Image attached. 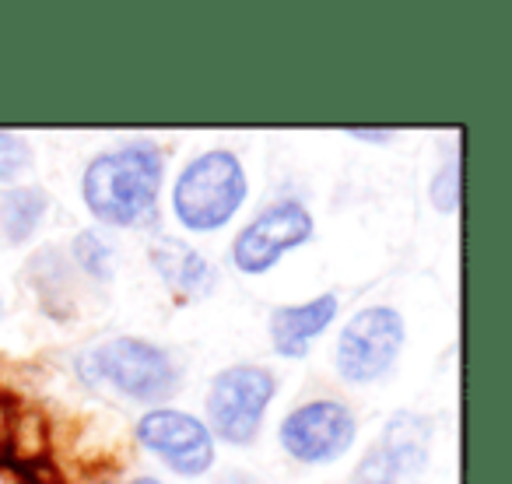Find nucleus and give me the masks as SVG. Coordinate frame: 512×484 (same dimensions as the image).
Masks as SVG:
<instances>
[{
    "mask_svg": "<svg viewBox=\"0 0 512 484\" xmlns=\"http://www.w3.org/2000/svg\"><path fill=\"white\" fill-rule=\"evenodd\" d=\"M162 183V155L155 144L134 141L106 151L85 169V204L106 225H137L155 211Z\"/></svg>",
    "mask_w": 512,
    "mask_h": 484,
    "instance_id": "nucleus-1",
    "label": "nucleus"
},
{
    "mask_svg": "<svg viewBox=\"0 0 512 484\" xmlns=\"http://www.w3.org/2000/svg\"><path fill=\"white\" fill-rule=\"evenodd\" d=\"M78 372L85 383H109L130 400H165L179 386V369L162 348L137 337H113L78 355Z\"/></svg>",
    "mask_w": 512,
    "mask_h": 484,
    "instance_id": "nucleus-2",
    "label": "nucleus"
},
{
    "mask_svg": "<svg viewBox=\"0 0 512 484\" xmlns=\"http://www.w3.org/2000/svg\"><path fill=\"white\" fill-rule=\"evenodd\" d=\"M242 200H246V176L232 151H207L193 158L172 190L176 218L193 232L221 228L239 211Z\"/></svg>",
    "mask_w": 512,
    "mask_h": 484,
    "instance_id": "nucleus-3",
    "label": "nucleus"
},
{
    "mask_svg": "<svg viewBox=\"0 0 512 484\" xmlns=\"http://www.w3.org/2000/svg\"><path fill=\"white\" fill-rule=\"evenodd\" d=\"M404 344V320L397 309H362L337 341V372L351 383H372L393 369Z\"/></svg>",
    "mask_w": 512,
    "mask_h": 484,
    "instance_id": "nucleus-4",
    "label": "nucleus"
},
{
    "mask_svg": "<svg viewBox=\"0 0 512 484\" xmlns=\"http://www.w3.org/2000/svg\"><path fill=\"white\" fill-rule=\"evenodd\" d=\"M274 397V379L267 369L256 365H235L225 369L211 383L207 397V414L221 439L228 442H249L264 421V411Z\"/></svg>",
    "mask_w": 512,
    "mask_h": 484,
    "instance_id": "nucleus-5",
    "label": "nucleus"
},
{
    "mask_svg": "<svg viewBox=\"0 0 512 484\" xmlns=\"http://www.w3.org/2000/svg\"><path fill=\"white\" fill-rule=\"evenodd\" d=\"M309 235H313V214L299 200H278L239 232L232 246V264L246 274H264Z\"/></svg>",
    "mask_w": 512,
    "mask_h": 484,
    "instance_id": "nucleus-6",
    "label": "nucleus"
},
{
    "mask_svg": "<svg viewBox=\"0 0 512 484\" xmlns=\"http://www.w3.org/2000/svg\"><path fill=\"white\" fill-rule=\"evenodd\" d=\"M355 442V418L337 400H313L281 425V446L302 463H330Z\"/></svg>",
    "mask_w": 512,
    "mask_h": 484,
    "instance_id": "nucleus-7",
    "label": "nucleus"
},
{
    "mask_svg": "<svg viewBox=\"0 0 512 484\" xmlns=\"http://www.w3.org/2000/svg\"><path fill=\"white\" fill-rule=\"evenodd\" d=\"M428 446H432V425L421 414H393L376 449H369V456L358 463L355 484H397L400 477L418 474L428 463Z\"/></svg>",
    "mask_w": 512,
    "mask_h": 484,
    "instance_id": "nucleus-8",
    "label": "nucleus"
},
{
    "mask_svg": "<svg viewBox=\"0 0 512 484\" xmlns=\"http://www.w3.org/2000/svg\"><path fill=\"white\" fill-rule=\"evenodd\" d=\"M141 442L151 449L155 456H162L172 470L186 477L204 474L214 463V442L211 432L200 425L197 418L183 411H151L141 418L137 425Z\"/></svg>",
    "mask_w": 512,
    "mask_h": 484,
    "instance_id": "nucleus-9",
    "label": "nucleus"
},
{
    "mask_svg": "<svg viewBox=\"0 0 512 484\" xmlns=\"http://www.w3.org/2000/svg\"><path fill=\"white\" fill-rule=\"evenodd\" d=\"M337 313L334 295H320L313 302H302V306H285L271 316V341L274 351L285 358H302L309 351L316 334L330 327Z\"/></svg>",
    "mask_w": 512,
    "mask_h": 484,
    "instance_id": "nucleus-10",
    "label": "nucleus"
},
{
    "mask_svg": "<svg viewBox=\"0 0 512 484\" xmlns=\"http://www.w3.org/2000/svg\"><path fill=\"white\" fill-rule=\"evenodd\" d=\"M151 264L162 274L165 285L176 295H183V299H204V295L214 292V281H218L214 267L193 246H186L179 239L158 242L155 250H151Z\"/></svg>",
    "mask_w": 512,
    "mask_h": 484,
    "instance_id": "nucleus-11",
    "label": "nucleus"
},
{
    "mask_svg": "<svg viewBox=\"0 0 512 484\" xmlns=\"http://www.w3.org/2000/svg\"><path fill=\"white\" fill-rule=\"evenodd\" d=\"M46 214V193L36 190V186H18L8 197L0 200V221H4V235L11 242H25L36 225Z\"/></svg>",
    "mask_w": 512,
    "mask_h": 484,
    "instance_id": "nucleus-12",
    "label": "nucleus"
},
{
    "mask_svg": "<svg viewBox=\"0 0 512 484\" xmlns=\"http://www.w3.org/2000/svg\"><path fill=\"white\" fill-rule=\"evenodd\" d=\"M74 257H78L81 271H88L95 281L113 278V250L106 246V239L95 232H81L74 239Z\"/></svg>",
    "mask_w": 512,
    "mask_h": 484,
    "instance_id": "nucleus-13",
    "label": "nucleus"
},
{
    "mask_svg": "<svg viewBox=\"0 0 512 484\" xmlns=\"http://www.w3.org/2000/svg\"><path fill=\"white\" fill-rule=\"evenodd\" d=\"M29 144L15 134H4L0 130V179H15L18 172H25L29 165Z\"/></svg>",
    "mask_w": 512,
    "mask_h": 484,
    "instance_id": "nucleus-14",
    "label": "nucleus"
},
{
    "mask_svg": "<svg viewBox=\"0 0 512 484\" xmlns=\"http://www.w3.org/2000/svg\"><path fill=\"white\" fill-rule=\"evenodd\" d=\"M432 200L439 211H453L460 204V165L456 162H446L439 176L432 179Z\"/></svg>",
    "mask_w": 512,
    "mask_h": 484,
    "instance_id": "nucleus-15",
    "label": "nucleus"
},
{
    "mask_svg": "<svg viewBox=\"0 0 512 484\" xmlns=\"http://www.w3.org/2000/svg\"><path fill=\"white\" fill-rule=\"evenodd\" d=\"M8 442H11V404L0 397V453L8 449Z\"/></svg>",
    "mask_w": 512,
    "mask_h": 484,
    "instance_id": "nucleus-16",
    "label": "nucleus"
},
{
    "mask_svg": "<svg viewBox=\"0 0 512 484\" xmlns=\"http://www.w3.org/2000/svg\"><path fill=\"white\" fill-rule=\"evenodd\" d=\"M348 134L351 137H362V141H390L393 130H358V127H351Z\"/></svg>",
    "mask_w": 512,
    "mask_h": 484,
    "instance_id": "nucleus-17",
    "label": "nucleus"
},
{
    "mask_svg": "<svg viewBox=\"0 0 512 484\" xmlns=\"http://www.w3.org/2000/svg\"><path fill=\"white\" fill-rule=\"evenodd\" d=\"M218 484H256L253 477H242V474H228V477H221Z\"/></svg>",
    "mask_w": 512,
    "mask_h": 484,
    "instance_id": "nucleus-18",
    "label": "nucleus"
},
{
    "mask_svg": "<svg viewBox=\"0 0 512 484\" xmlns=\"http://www.w3.org/2000/svg\"><path fill=\"white\" fill-rule=\"evenodd\" d=\"M0 484H15V477H11V474H8V477L0 474Z\"/></svg>",
    "mask_w": 512,
    "mask_h": 484,
    "instance_id": "nucleus-19",
    "label": "nucleus"
},
{
    "mask_svg": "<svg viewBox=\"0 0 512 484\" xmlns=\"http://www.w3.org/2000/svg\"><path fill=\"white\" fill-rule=\"evenodd\" d=\"M134 484H162V481H151V477H141V481H134Z\"/></svg>",
    "mask_w": 512,
    "mask_h": 484,
    "instance_id": "nucleus-20",
    "label": "nucleus"
},
{
    "mask_svg": "<svg viewBox=\"0 0 512 484\" xmlns=\"http://www.w3.org/2000/svg\"><path fill=\"white\" fill-rule=\"evenodd\" d=\"M0 316H4V302H0Z\"/></svg>",
    "mask_w": 512,
    "mask_h": 484,
    "instance_id": "nucleus-21",
    "label": "nucleus"
}]
</instances>
